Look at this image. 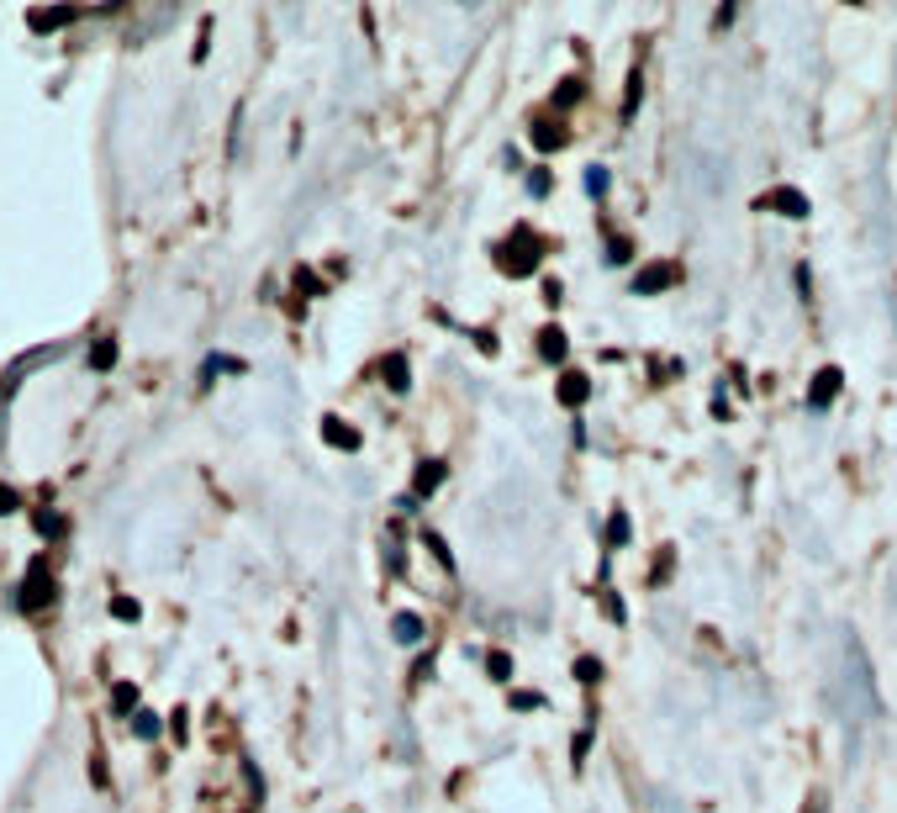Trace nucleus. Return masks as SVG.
I'll list each match as a JSON object with an SVG mask.
<instances>
[{"label":"nucleus","mask_w":897,"mask_h":813,"mask_svg":"<svg viewBox=\"0 0 897 813\" xmlns=\"http://www.w3.org/2000/svg\"><path fill=\"white\" fill-rule=\"evenodd\" d=\"M59 603V581H53V570H48V555H38L32 566H27V576H21V591H17V608L21 613H42Z\"/></svg>","instance_id":"nucleus-1"},{"label":"nucleus","mask_w":897,"mask_h":813,"mask_svg":"<svg viewBox=\"0 0 897 813\" xmlns=\"http://www.w3.org/2000/svg\"><path fill=\"white\" fill-rule=\"evenodd\" d=\"M497 265L507 270V275H534L538 270V238L528 233V227H518V233L497 248Z\"/></svg>","instance_id":"nucleus-2"},{"label":"nucleus","mask_w":897,"mask_h":813,"mask_svg":"<svg viewBox=\"0 0 897 813\" xmlns=\"http://www.w3.org/2000/svg\"><path fill=\"white\" fill-rule=\"evenodd\" d=\"M755 212H781V217L802 223L813 206H808V196H802V190H792V185H777V190H766V196L755 202Z\"/></svg>","instance_id":"nucleus-3"},{"label":"nucleus","mask_w":897,"mask_h":813,"mask_svg":"<svg viewBox=\"0 0 897 813\" xmlns=\"http://www.w3.org/2000/svg\"><path fill=\"white\" fill-rule=\"evenodd\" d=\"M676 281H681V265H671V259H655V265H644L634 275V296H660V291H671Z\"/></svg>","instance_id":"nucleus-4"},{"label":"nucleus","mask_w":897,"mask_h":813,"mask_svg":"<svg viewBox=\"0 0 897 813\" xmlns=\"http://www.w3.org/2000/svg\"><path fill=\"white\" fill-rule=\"evenodd\" d=\"M839 386H845V375H839L835 365H823V370L813 375V386H808V406H818V412H823V406L839 396Z\"/></svg>","instance_id":"nucleus-5"},{"label":"nucleus","mask_w":897,"mask_h":813,"mask_svg":"<svg viewBox=\"0 0 897 813\" xmlns=\"http://www.w3.org/2000/svg\"><path fill=\"white\" fill-rule=\"evenodd\" d=\"M380 381L397 391V396H407V391H412V365H407V354H386V360H380Z\"/></svg>","instance_id":"nucleus-6"},{"label":"nucleus","mask_w":897,"mask_h":813,"mask_svg":"<svg viewBox=\"0 0 897 813\" xmlns=\"http://www.w3.org/2000/svg\"><path fill=\"white\" fill-rule=\"evenodd\" d=\"M75 17H80L75 6H53V11H32V17H27V27H32V32H59V27H69Z\"/></svg>","instance_id":"nucleus-7"},{"label":"nucleus","mask_w":897,"mask_h":813,"mask_svg":"<svg viewBox=\"0 0 897 813\" xmlns=\"http://www.w3.org/2000/svg\"><path fill=\"white\" fill-rule=\"evenodd\" d=\"M586 396H592V381H586L581 370H565V375H559V402H565V406H586Z\"/></svg>","instance_id":"nucleus-8"},{"label":"nucleus","mask_w":897,"mask_h":813,"mask_svg":"<svg viewBox=\"0 0 897 813\" xmlns=\"http://www.w3.org/2000/svg\"><path fill=\"white\" fill-rule=\"evenodd\" d=\"M322 439L333 449H359V428H349L343 418H322Z\"/></svg>","instance_id":"nucleus-9"},{"label":"nucleus","mask_w":897,"mask_h":813,"mask_svg":"<svg viewBox=\"0 0 897 813\" xmlns=\"http://www.w3.org/2000/svg\"><path fill=\"white\" fill-rule=\"evenodd\" d=\"M439 487H443V460H422L418 476H412V491L428 497V491H439Z\"/></svg>","instance_id":"nucleus-10"},{"label":"nucleus","mask_w":897,"mask_h":813,"mask_svg":"<svg viewBox=\"0 0 897 813\" xmlns=\"http://www.w3.org/2000/svg\"><path fill=\"white\" fill-rule=\"evenodd\" d=\"M32 529H38L42 539H59V533H69V518H64V512H53V508H38V512H32Z\"/></svg>","instance_id":"nucleus-11"},{"label":"nucleus","mask_w":897,"mask_h":813,"mask_svg":"<svg viewBox=\"0 0 897 813\" xmlns=\"http://www.w3.org/2000/svg\"><path fill=\"white\" fill-rule=\"evenodd\" d=\"M391 634H397L401 645H418V639H422V618H418V613H397V618H391Z\"/></svg>","instance_id":"nucleus-12"},{"label":"nucleus","mask_w":897,"mask_h":813,"mask_svg":"<svg viewBox=\"0 0 897 813\" xmlns=\"http://www.w3.org/2000/svg\"><path fill=\"white\" fill-rule=\"evenodd\" d=\"M565 349L571 344H565L559 327H544V333H538V354H544V360H565Z\"/></svg>","instance_id":"nucleus-13"},{"label":"nucleus","mask_w":897,"mask_h":813,"mask_svg":"<svg viewBox=\"0 0 897 813\" xmlns=\"http://www.w3.org/2000/svg\"><path fill=\"white\" fill-rule=\"evenodd\" d=\"M117 365V339H96L90 344V370H111Z\"/></svg>","instance_id":"nucleus-14"},{"label":"nucleus","mask_w":897,"mask_h":813,"mask_svg":"<svg viewBox=\"0 0 897 813\" xmlns=\"http://www.w3.org/2000/svg\"><path fill=\"white\" fill-rule=\"evenodd\" d=\"M559 143H565V127L559 123H534V148L549 154V148H559Z\"/></svg>","instance_id":"nucleus-15"},{"label":"nucleus","mask_w":897,"mask_h":813,"mask_svg":"<svg viewBox=\"0 0 897 813\" xmlns=\"http://www.w3.org/2000/svg\"><path fill=\"white\" fill-rule=\"evenodd\" d=\"M111 708H117V713H138V687H133V682L111 687Z\"/></svg>","instance_id":"nucleus-16"},{"label":"nucleus","mask_w":897,"mask_h":813,"mask_svg":"<svg viewBox=\"0 0 897 813\" xmlns=\"http://www.w3.org/2000/svg\"><path fill=\"white\" fill-rule=\"evenodd\" d=\"M159 729H164L159 713H133V734H138V739H159Z\"/></svg>","instance_id":"nucleus-17"},{"label":"nucleus","mask_w":897,"mask_h":813,"mask_svg":"<svg viewBox=\"0 0 897 813\" xmlns=\"http://www.w3.org/2000/svg\"><path fill=\"white\" fill-rule=\"evenodd\" d=\"M623 545H628V518L613 512V518H607V549H623Z\"/></svg>","instance_id":"nucleus-18"},{"label":"nucleus","mask_w":897,"mask_h":813,"mask_svg":"<svg viewBox=\"0 0 897 813\" xmlns=\"http://www.w3.org/2000/svg\"><path fill=\"white\" fill-rule=\"evenodd\" d=\"M111 618H121V624H138L143 608L133 603V597H111Z\"/></svg>","instance_id":"nucleus-19"},{"label":"nucleus","mask_w":897,"mask_h":813,"mask_svg":"<svg viewBox=\"0 0 897 813\" xmlns=\"http://www.w3.org/2000/svg\"><path fill=\"white\" fill-rule=\"evenodd\" d=\"M486 672L497 676V682H513V660H507L501 650H491V655H486Z\"/></svg>","instance_id":"nucleus-20"},{"label":"nucleus","mask_w":897,"mask_h":813,"mask_svg":"<svg viewBox=\"0 0 897 813\" xmlns=\"http://www.w3.org/2000/svg\"><path fill=\"white\" fill-rule=\"evenodd\" d=\"M428 549H433V560H439L443 570H455V555L443 549V539H439V533H428Z\"/></svg>","instance_id":"nucleus-21"},{"label":"nucleus","mask_w":897,"mask_h":813,"mask_svg":"<svg viewBox=\"0 0 897 813\" xmlns=\"http://www.w3.org/2000/svg\"><path fill=\"white\" fill-rule=\"evenodd\" d=\"M597 676H602V666H597V660H576V682H586V687H592Z\"/></svg>","instance_id":"nucleus-22"},{"label":"nucleus","mask_w":897,"mask_h":813,"mask_svg":"<svg viewBox=\"0 0 897 813\" xmlns=\"http://www.w3.org/2000/svg\"><path fill=\"white\" fill-rule=\"evenodd\" d=\"M17 508H21V497H17L11 487H0V518H11Z\"/></svg>","instance_id":"nucleus-23"},{"label":"nucleus","mask_w":897,"mask_h":813,"mask_svg":"<svg viewBox=\"0 0 897 813\" xmlns=\"http://www.w3.org/2000/svg\"><path fill=\"white\" fill-rule=\"evenodd\" d=\"M628 254H634V248H628V238H613V244H607V259H613V265H623Z\"/></svg>","instance_id":"nucleus-24"},{"label":"nucleus","mask_w":897,"mask_h":813,"mask_svg":"<svg viewBox=\"0 0 897 813\" xmlns=\"http://www.w3.org/2000/svg\"><path fill=\"white\" fill-rule=\"evenodd\" d=\"M581 101V80H565L559 85V106H576Z\"/></svg>","instance_id":"nucleus-25"},{"label":"nucleus","mask_w":897,"mask_h":813,"mask_svg":"<svg viewBox=\"0 0 897 813\" xmlns=\"http://www.w3.org/2000/svg\"><path fill=\"white\" fill-rule=\"evenodd\" d=\"M650 813H681V809H676V797H665V793H655V803H650Z\"/></svg>","instance_id":"nucleus-26"},{"label":"nucleus","mask_w":897,"mask_h":813,"mask_svg":"<svg viewBox=\"0 0 897 813\" xmlns=\"http://www.w3.org/2000/svg\"><path fill=\"white\" fill-rule=\"evenodd\" d=\"M296 291H306V296H312V291H318V275H312V270H296Z\"/></svg>","instance_id":"nucleus-27"},{"label":"nucleus","mask_w":897,"mask_h":813,"mask_svg":"<svg viewBox=\"0 0 897 813\" xmlns=\"http://www.w3.org/2000/svg\"><path fill=\"white\" fill-rule=\"evenodd\" d=\"M586 185H592V190L602 196V190H607V169H592V175H586Z\"/></svg>","instance_id":"nucleus-28"},{"label":"nucleus","mask_w":897,"mask_h":813,"mask_svg":"<svg viewBox=\"0 0 897 813\" xmlns=\"http://www.w3.org/2000/svg\"><path fill=\"white\" fill-rule=\"evenodd\" d=\"M808 813H829V803L823 797H808Z\"/></svg>","instance_id":"nucleus-29"}]
</instances>
